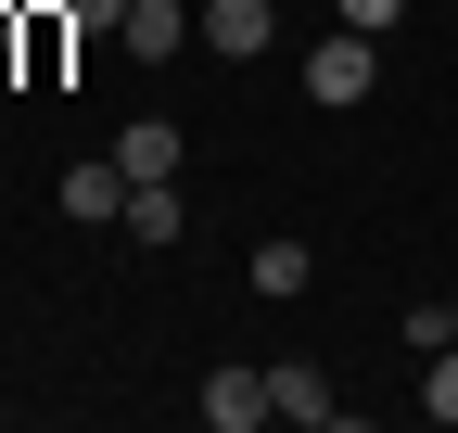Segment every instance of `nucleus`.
<instances>
[{"label": "nucleus", "mask_w": 458, "mask_h": 433, "mask_svg": "<svg viewBox=\"0 0 458 433\" xmlns=\"http://www.w3.org/2000/svg\"><path fill=\"white\" fill-rule=\"evenodd\" d=\"M293 89L318 102V115H357V102L382 89V38H357V26H331V38L306 51V64H293Z\"/></svg>", "instance_id": "nucleus-1"}, {"label": "nucleus", "mask_w": 458, "mask_h": 433, "mask_svg": "<svg viewBox=\"0 0 458 433\" xmlns=\"http://www.w3.org/2000/svg\"><path fill=\"white\" fill-rule=\"evenodd\" d=\"M267 395H280V420H318V433L344 420V395H331V369H318V357H280V369H267Z\"/></svg>", "instance_id": "nucleus-5"}, {"label": "nucleus", "mask_w": 458, "mask_h": 433, "mask_svg": "<svg viewBox=\"0 0 458 433\" xmlns=\"http://www.w3.org/2000/svg\"><path fill=\"white\" fill-rule=\"evenodd\" d=\"M0 64H13V13H0Z\"/></svg>", "instance_id": "nucleus-13"}, {"label": "nucleus", "mask_w": 458, "mask_h": 433, "mask_svg": "<svg viewBox=\"0 0 458 433\" xmlns=\"http://www.w3.org/2000/svg\"><path fill=\"white\" fill-rule=\"evenodd\" d=\"M64 26H77V38H114V26H128V0H64Z\"/></svg>", "instance_id": "nucleus-12"}, {"label": "nucleus", "mask_w": 458, "mask_h": 433, "mask_svg": "<svg viewBox=\"0 0 458 433\" xmlns=\"http://www.w3.org/2000/svg\"><path fill=\"white\" fill-rule=\"evenodd\" d=\"M394 13L408 0H331V26H357V38H394Z\"/></svg>", "instance_id": "nucleus-11"}, {"label": "nucleus", "mask_w": 458, "mask_h": 433, "mask_svg": "<svg viewBox=\"0 0 458 433\" xmlns=\"http://www.w3.org/2000/svg\"><path fill=\"white\" fill-rule=\"evenodd\" d=\"M114 38H128L140 64H179V38H191V13H179V0H128V26H114Z\"/></svg>", "instance_id": "nucleus-8"}, {"label": "nucleus", "mask_w": 458, "mask_h": 433, "mask_svg": "<svg viewBox=\"0 0 458 433\" xmlns=\"http://www.w3.org/2000/svg\"><path fill=\"white\" fill-rule=\"evenodd\" d=\"M445 344H458V293H445Z\"/></svg>", "instance_id": "nucleus-14"}, {"label": "nucleus", "mask_w": 458, "mask_h": 433, "mask_svg": "<svg viewBox=\"0 0 458 433\" xmlns=\"http://www.w3.org/2000/svg\"><path fill=\"white\" fill-rule=\"evenodd\" d=\"M114 166L128 179H179V115H128L114 128Z\"/></svg>", "instance_id": "nucleus-6"}, {"label": "nucleus", "mask_w": 458, "mask_h": 433, "mask_svg": "<svg viewBox=\"0 0 458 433\" xmlns=\"http://www.w3.org/2000/svg\"><path fill=\"white\" fill-rule=\"evenodd\" d=\"M255 293H267V306H280V293H306V242H293V230L255 242Z\"/></svg>", "instance_id": "nucleus-9"}, {"label": "nucleus", "mask_w": 458, "mask_h": 433, "mask_svg": "<svg viewBox=\"0 0 458 433\" xmlns=\"http://www.w3.org/2000/svg\"><path fill=\"white\" fill-rule=\"evenodd\" d=\"M420 420H458V344L420 357Z\"/></svg>", "instance_id": "nucleus-10"}, {"label": "nucleus", "mask_w": 458, "mask_h": 433, "mask_svg": "<svg viewBox=\"0 0 458 433\" xmlns=\"http://www.w3.org/2000/svg\"><path fill=\"white\" fill-rule=\"evenodd\" d=\"M191 408H204V433H267V420H280V395H267V369H255V357L204 369V383H191Z\"/></svg>", "instance_id": "nucleus-2"}, {"label": "nucleus", "mask_w": 458, "mask_h": 433, "mask_svg": "<svg viewBox=\"0 0 458 433\" xmlns=\"http://www.w3.org/2000/svg\"><path fill=\"white\" fill-rule=\"evenodd\" d=\"M191 38L216 51V64H255V51L280 38V0H204V13H191Z\"/></svg>", "instance_id": "nucleus-3"}, {"label": "nucleus", "mask_w": 458, "mask_h": 433, "mask_svg": "<svg viewBox=\"0 0 458 433\" xmlns=\"http://www.w3.org/2000/svg\"><path fill=\"white\" fill-rule=\"evenodd\" d=\"M114 230H128V242H153V255H165V242H179V230H191V204H179V179H140V191H128V216H114Z\"/></svg>", "instance_id": "nucleus-7"}, {"label": "nucleus", "mask_w": 458, "mask_h": 433, "mask_svg": "<svg viewBox=\"0 0 458 433\" xmlns=\"http://www.w3.org/2000/svg\"><path fill=\"white\" fill-rule=\"evenodd\" d=\"M128 166H114V153H102V166H64V216H77V230H114V216H128Z\"/></svg>", "instance_id": "nucleus-4"}]
</instances>
